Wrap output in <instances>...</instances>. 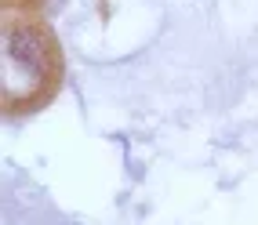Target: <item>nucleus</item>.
<instances>
[{"mask_svg":"<svg viewBox=\"0 0 258 225\" xmlns=\"http://www.w3.org/2000/svg\"><path fill=\"white\" fill-rule=\"evenodd\" d=\"M8 51H11V58L19 62L22 69H29V73H37V69L44 65V44H40V37H37L33 29H19V33H11Z\"/></svg>","mask_w":258,"mask_h":225,"instance_id":"nucleus-1","label":"nucleus"}]
</instances>
